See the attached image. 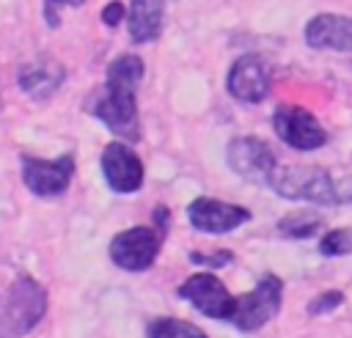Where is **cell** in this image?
Listing matches in <instances>:
<instances>
[{"mask_svg": "<svg viewBox=\"0 0 352 338\" xmlns=\"http://www.w3.org/2000/svg\"><path fill=\"white\" fill-rule=\"evenodd\" d=\"M126 16V5L121 3V0H110L104 8H102V22L107 25V27H116V25H121V19Z\"/></svg>", "mask_w": 352, "mask_h": 338, "instance_id": "obj_21", "label": "cell"}, {"mask_svg": "<svg viewBox=\"0 0 352 338\" xmlns=\"http://www.w3.org/2000/svg\"><path fill=\"white\" fill-rule=\"evenodd\" d=\"M187 220L192 228L204 234H226L239 228L242 223L250 220V212L236 203H226L217 198H195L187 206Z\"/></svg>", "mask_w": 352, "mask_h": 338, "instance_id": "obj_10", "label": "cell"}, {"mask_svg": "<svg viewBox=\"0 0 352 338\" xmlns=\"http://www.w3.org/2000/svg\"><path fill=\"white\" fill-rule=\"evenodd\" d=\"M162 231L154 225H132L113 236L110 242V258L116 267L126 272H143L157 261V253L162 247Z\"/></svg>", "mask_w": 352, "mask_h": 338, "instance_id": "obj_4", "label": "cell"}, {"mask_svg": "<svg viewBox=\"0 0 352 338\" xmlns=\"http://www.w3.org/2000/svg\"><path fill=\"white\" fill-rule=\"evenodd\" d=\"M47 313V291L33 278H16L0 300V338L28 335Z\"/></svg>", "mask_w": 352, "mask_h": 338, "instance_id": "obj_1", "label": "cell"}, {"mask_svg": "<svg viewBox=\"0 0 352 338\" xmlns=\"http://www.w3.org/2000/svg\"><path fill=\"white\" fill-rule=\"evenodd\" d=\"M102 173L104 181L110 184V190L116 192H135L143 184V162L140 157L124 146V143H107L102 151Z\"/></svg>", "mask_w": 352, "mask_h": 338, "instance_id": "obj_11", "label": "cell"}, {"mask_svg": "<svg viewBox=\"0 0 352 338\" xmlns=\"http://www.w3.org/2000/svg\"><path fill=\"white\" fill-rule=\"evenodd\" d=\"M344 302V294L341 291H336V289H330V291H324V294H319V297H314L311 302H308V316H322V313H330V311H336L338 305Z\"/></svg>", "mask_w": 352, "mask_h": 338, "instance_id": "obj_19", "label": "cell"}, {"mask_svg": "<svg viewBox=\"0 0 352 338\" xmlns=\"http://www.w3.org/2000/svg\"><path fill=\"white\" fill-rule=\"evenodd\" d=\"M63 77H66V71H63V66L58 60L38 58V60H33V63H28V66L19 69V88L28 96L44 102V99H50L60 88Z\"/></svg>", "mask_w": 352, "mask_h": 338, "instance_id": "obj_14", "label": "cell"}, {"mask_svg": "<svg viewBox=\"0 0 352 338\" xmlns=\"http://www.w3.org/2000/svg\"><path fill=\"white\" fill-rule=\"evenodd\" d=\"M272 126H275V135L297 151H314L327 143L324 126L305 107H297V104H280L272 113Z\"/></svg>", "mask_w": 352, "mask_h": 338, "instance_id": "obj_6", "label": "cell"}, {"mask_svg": "<svg viewBox=\"0 0 352 338\" xmlns=\"http://www.w3.org/2000/svg\"><path fill=\"white\" fill-rule=\"evenodd\" d=\"M322 256H346L352 253V231L349 228H333L319 239Z\"/></svg>", "mask_w": 352, "mask_h": 338, "instance_id": "obj_18", "label": "cell"}, {"mask_svg": "<svg viewBox=\"0 0 352 338\" xmlns=\"http://www.w3.org/2000/svg\"><path fill=\"white\" fill-rule=\"evenodd\" d=\"M336 198L338 203H352V176L336 184Z\"/></svg>", "mask_w": 352, "mask_h": 338, "instance_id": "obj_23", "label": "cell"}, {"mask_svg": "<svg viewBox=\"0 0 352 338\" xmlns=\"http://www.w3.org/2000/svg\"><path fill=\"white\" fill-rule=\"evenodd\" d=\"M228 93L239 102H261L270 93V71L261 63V58L256 55H242L234 60L231 71H228Z\"/></svg>", "mask_w": 352, "mask_h": 338, "instance_id": "obj_12", "label": "cell"}, {"mask_svg": "<svg viewBox=\"0 0 352 338\" xmlns=\"http://www.w3.org/2000/svg\"><path fill=\"white\" fill-rule=\"evenodd\" d=\"M179 297L190 300L201 313L212 319H231L236 311V300L228 294L223 280L212 272H195L179 286Z\"/></svg>", "mask_w": 352, "mask_h": 338, "instance_id": "obj_8", "label": "cell"}, {"mask_svg": "<svg viewBox=\"0 0 352 338\" xmlns=\"http://www.w3.org/2000/svg\"><path fill=\"white\" fill-rule=\"evenodd\" d=\"M231 250H217V253H190V261L192 264H201V267H209V269H220L231 261Z\"/></svg>", "mask_w": 352, "mask_h": 338, "instance_id": "obj_20", "label": "cell"}, {"mask_svg": "<svg viewBox=\"0 0 352 338\" xmlns=\"http://www.w3.org/2000/svg\"><path fill=\"white\" fill-rule=\"evenodd\" d=\"M267 184L280 198H289V201H308L319 206L338 203L336 181L324 168H316V165H278Z\"/></svg>", "mask_w": 352, "mask_h": 338, "instance_id": "obj_3", "label": "cell"}, {"mask_svg": "<svg viewBox=\"0 0 352 338\" xmlns=\"http://www.w3.org/2000/svg\"><path fill=\"white\" fill-rule=\"evenodd\" d=\"M165 22V3L162 0H132L126 11V25H129V38L135 44H146L160 38Z\"/></svg>", "mask_w": 352, "mask_h": 338, "instance_id": "obj_15", "label": "cell"}, {"mask_svg": "<svg viewBox=\"0 0 352 338\" xmlns=\"http://www.w3.org/2000/svg\"><path fill=\"white\" fill-rule=\"evenodd\" d=\"M138 85L107 77L102 91L94 99V115L121 140H140V121H138V99H135Z\"/></svg>", "mask_w": 352, "mask_h": 338, "instance_id": "obj_2", "label": "cell"}, {"mask_svg": "<svg viewBox=\"0 0 352 338\" xmlns=\"http://www.w3.org/2000/svg\"><path fill=\"white\" fill-rule=\"evenodd\" d=\"M228 168L248 181H270L272 170L278 168L275 151L261 137H234L226 148Z\"/></svg>", "mask_w": 352, "mask_h": 338, "instance_id": "obj_9", "label": "cell"}, {"mask_svg": "<svg viewBox=\"0 0 352 338\" xmlns=\"http://www.w3.org/2000/svg\"><path fill=\"white\" fill-rule=\"evenodd\" d=\"M322 225H324V217L316 209H294L286 217H280L278 231L292 239H305V236H314Z\"/></svg>", "mask_w": 352, "mask_h": 338, "instance_id": "obj_16", "label": "cell"}, {"mask_svg": "<svg viewBox=\"0 0 352 338\" xmlns=\"http://www.w3.org/2000/svg\"><path fill=\"white\" fill-rule=\"evenodd\" d=\"M74 176V157L63 154L58 159H38V157H22V179L25 187L33 195L52 198L66 192Z\"/></svg>", "mask_w": 352, "mask_h": 338, "instance_id": "obj_7", "label": "cell"}, {"mask_svg": "<svg viewBox=\"0 0 352 338\" xmlns=\"http://www.w3.org/2000/svg\"><path fill=\"white\" fill-rule=\"evenodd\" d=\"M146 338H206V333L190 322H182V319H154L146 330Z\"/></svg>", "mask_w": 352, "mask_h": 338, "instance_id": "obj_17", "label": "cell"}, {"mask_svg": "<svg viewBox=\"0 0 352 338\" xmlns=\"http://www.w3.org/2000/svg\"><path fill=\"white\" fill-rule=\"evenodd\" d=\"M168 220H170V212H168L165 206H157V209H154V223H157L154 228H160L162 234H168Z\"/></svg>", "mask_w": 352, "mask_h": 338, "instance_id": "obj_24", "label": "cell"}, {"mask_svg": "<svg viewBox=\"0 0 352 338\" xmlns=\"http://www.w3.org/2000/svg\"><path fill=\"white\" fill-rule=\"evenodd\" d=\"M63 3H72V5H80L82 0H44V19L50 27H58L60 25V16H58V8Z\"/></svg>", "mask_w": 352, "mask_h": 338, "instance_id": "obj_22", "label": "cell"}, {"mask_svg": "<svg viewBox=\"0 0 352 338\" xmlns=\"http://www.w3.org/2000/svg\"><path fill=\"white\" fill-rule=\"evenodd\" d=\"M280 300H283V283H280V278L264 275L253 291H248V294H242L236 300V311H234L231 322L239 330L253 333V330L264 327L280 311Z\"/></svg>", "mask_w": 352, "mask_h": 338, "instance_id": "obj_5", "label": "cell"}, {"mask_svg": "<svg viewBox=\"0 0 352 338\" xmlns=\"http://www.w3.org/2000/svg\"><path fill=\"white\" fill-rule=\"evenodd\" d=\"M305 44L314 49L352 52V19L341 14H319L305 25Z\"/></svg>", "mask_w": 352, "mask_h": 338, "instance_id": "obj_13", "label": "cell"}]
</instances>
